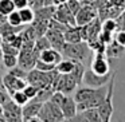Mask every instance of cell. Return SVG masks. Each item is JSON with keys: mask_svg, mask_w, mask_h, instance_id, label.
I'll list each match as a JSON object with an SVG mask.
<instances>
[{"mask_svg": "<svg viewBox=\"0 0 125 122\" xmlns=\"http://www.w3.org/2000/svg\"><path fill=\"white\" fill-rule=\"evenodd\" d=\"M114 40L122 47H125V30H117L114 32Z\"/></svg>", "mask_w": 125, "mask_h": 122, "instance_id": "8d00e7d4", "label": "cell"}, {"mask_svg": "<svg viewBox=\"0 0 125 122\" xmlns=\"http://www.w3.org/2000/svg\"><path fill=\"white\" fill-rule=\"evenodd\" d=\"M52 19L58 20V22L63 23L66 26H77L75 22V15L71 14V11L67 8L66 3L58 4L57 8H55V14L52 16Z\"/></svg>", "mask_w": 125, "mask_h": 122, "instance_id": "30bf717a", "label": "cell"}, {"mask_svg": "<svg viewBox=\"0 0 125 122\" xmlns=\"http://www.w3.org/2000/svg\"><path fill=\"white\" fill-rule=\"evenodd\" d=\"M1 63L4 65L6 68H12L18 65V55H10V54H3L1 58Z\"/></svg>", "mask_w": 125, "mask_h": 122, "instance_id": "484cf974", "label": "cell"}, {"mask_svg": "<svg viewBox=\"0 0 125 122\" xmlns=\"http://www.w3.org/2000/svg\"><path fill=\"white\" fill-rule=\"evenodd\" d=\"M10 98H11V95L8 94V91H7L6 89H0V105H3L6 101H8Z\"/></svg>", "mask_w": 125, "mask_h": 122, "instance_id": "74e56055", "label": "cell"}, {"mask_svg": "<svg viewBox=\"0 0 125 122\" xmlns=\"http://www.w3.org/2000/svg\"><path fill=\"white\" fill-rule=\"evenodd\" d=\"M19 11V15H20V19H22V23L23 24H31L32 20L35 19V12H34V8L31 7H24V8H20L18 9Z\"/></svg>", "mask_w": 125, "mask_h": 122, "instance_id": "603a6c76", "label": "cell"}, {"mask_svg": "<svg viewBox=\"0 0 125 122\" xmlns=\"http://www.w3.org/2000/svg\"><path fill=\"white\" fill-rule=\"evenodd\" d=\"M8 73L12 74V75H15V76H18V78H26V76H27V73H28V71L24 70L23 67H20L19 65H16L15 67L10 68Z\"/></svg>", "mask_w": 125, "mask_h": 122, "instance_id": "836d02e7", "label": "cell"}, {"mask_svg": "<svg viewBox=\"0 0 125 122\" xmlns=\"http://www.w3.org/2000/svg\"><path fill=\"white\" fill-rule=\"evenodd\" d=\"M35 68L42 70V71H51V70H54V68H55V66L54 65H49V63L43 62V60H41L38 58V60H36V63H35Z\"/></svg>", "mask_w": 125, "mask_h": 122, "instance_id": "e575fe53", "label": "cell"}, {"mask_svg": "<svg viewBox=\"0 0 125 122\" xmlns=\"http://www.w3.org/2000/svg\"><path fill=\"white\" fill-rule=\"evenodd\" d=\"M95 91H97V87H89V86H85V87H77V91H75V97H74V101L77 103H81V102H86V101H90L93 97L95 95Z\"/></svg>", "mask_w": 125, "mask_h": 122, "instance_id": "e0dca14e", "label": "cell"}, {"mask_svg": "<svg viewBox=\"0 0 125 122\" xmlns=\"http://www.w3.org/2000/svg\"><path fill=\"white\" fill-rule=\"evenodd\" d=\"M90 68L100 75H105V74L110 73V65H109L108 56L105 55V52H94V58L92 60Z\"/></svg>", "mask_w": 125, "mask_h": 122, "instance_id": "9c48e42d", "label": "cell"}, {"mask_svg": "<svg viewBox=\"0 0 125 122\" xmlns=\"http://www.w3.org/2000/svg\"><path fill=\"white\" fill-rule=\"evenodd\" d=\"M78 87L74 76L71 74H57V76L52 81V89L54 91H61L63 94H70Z\"/></svg>", "mask_w": 125, "mask_h": 122, "instance_id": "5b68a950", "label": "cell"}, {"mask_svg": "<svg viewBox=\"0 0 125 122\" xmlns=\"http://www.w3.org/2000/svg\"><path fill=\"white\" fill-rule=\"evenodd\" d=\"M38 118L39 121H63L65 117H63V113L59 106L49 99L42 103Z\"/></svg>", "mask_w": 125, "mask_h": 122, "instance_id": "277c9868", "label": "cell"}, {"mask_svg": "<svg viewBox=\"0 0 125 122\" xmlns=\"http://www.w3.org/2000/svg\"><path fill=\"white\" fill-rule=\"evenodd\" d=\"M116 23H117V30H125V7L122 8L121 14L116 18Z\"/></svg>", "mask_w": 125, "mask_h": 122, "instance_id": "d590c367", "label": "cell"}, {"mask_svg": "<svg viewBox=\"0 0 125 122\" xmlns=\"http://www.w3.org/2000/svg\"><path fill=\"white\" fill-rule=\"evenodd\" d=\"M3 83H4V87H6V90L8 91L10 95H12L18 90H23L27 86L26 78H18V76L12 75L10 73H7L3 76Z\"/></svg>", "mask_w": 125, "mask_h": 122, "instance_id": "8fae6325", "label": "cell"}, {"mask_svg": "<svg viewBox=\"0 0 125 122\" xmlns=\"http://www.w3.org/2000/svg\"><path fill=\"white\" fill-rule=\"evenodd\" d=\"M42 107V102L35 99H30L26 105L22 106V114H23V121H35L39 122L38 114Z\"/></svg>", "mask_w": 125, "mask_h": 122, "instance_id": "7c38bea8", "label": "cell"}, {"mask_svg": "<svg viewBox=\"0 0 125 122\" xmlns=\"http://www.w3.org/2000/svg\"><path fill=\"white\" fill-rule=\"evenodd\" d=\"M101 30L114 34V32L117 31V23H116V19H105V20H102V24H101Z\"/></svg>", "mask_w": 125, "mask_h": 122, "instance_id": "4316f807", "label": "cell"}, {"mask_svg": "<svg viewBox=\"0 0 125 122\" xmlns=\"http://www.w3.org/2000/svg\"><path fill=\"white\" fill-rule=\"evenodd\" d=\"M1 43H3V38H1V35H0V47H1Z\"/></svg>", "mask_w": 125, "mask_h": 122, "instance_id": "ee69618b", "label": "cell"}, {"mask_svg": "<svg viewBox=\"0 0 125 122\" xmlns=\"http://www.w3.org/2000/svg\"><path fill=\"white\" fill-rule=\"evenodd\" d=\"M11 98L18 103V105H20V106L26 105V103L30 101V99H28V97L24 94V91H23V90H18V91H15L14 94L11 95Z\"/></svg>", "mask_w": 125, "mask_h": 122, "instance_id": "83f0119b", "label": "cell"}, {"mask_svg": "<svg viewBox=\"0 0 125 122\" xmlns=\"http://www.w3.org/2000/svg\"><path fill=\"white\" fill-rule=\"evenodd\" d=\"M85 66L82 62H78V60H74V68L73 71H71V75L74 76V79H75V82L78 83V86H81L82 84V78H83V73H85Z\"/></svg>", "mask_w": 125, "mask_h": 122, "instance_id": "7402d4cb", "label": "cell"}, {"mask_svg": "<svg viewBox=\"0 0 125 122\" xmlns=\"http://www.w3.org/2000/svg\"><path fill=\"white\" fill-rule=\"evenodd\" d=\"M49 47H51V44H50L49 39H47L44 35L35 39V48L38 50L39 52L43 51V50H46V48H49Z\"/></svg>", "mask_w": 125, "mask_h": 122, "instance_id": "f1b7e54d", "label": "cell"}, {"mask_svg": "<svg viewBox=\"0 0 125 122\" xmlns=\"http://www.w3.org/2000/svg\"><path fill=\"white\" fill-rule=\"evenodd\" d=\"M55 8H57V6H55V4L38 7V8L34 9V12H35V18H41V19L50 20L52 16H54V14H55Z\"/></svg>", "mask_w": 125, "mask_h": 122, "instance_id": "ffe728a7", "label": "cell"}, {"mask_svg": "<svg viewBox=\"0 0 125 122\" xmlns=\"http://www.w3.org/2000/svg\"><path fill=\"white\" fill-rule=\"evenodd\" d=\"M0 122H6L4 115H3V106H1V105H0Z\"/></svg>", "mask_w": 125, "mask_h": 122, "instance_id": "ab89813d", "label": "cell"}, {"mask_svg": "<svg viewBox=\"0 0 125 122\" xmlns=\"http://www.w3.org/2000/svg\"><path fill=\"white\" fill-rule=\"evenodd\" d=\"M59 107L63 113L65 119H67V121H71L74 118V115L77 114V102L74 101V98L69 97L67 94L63 95V99L61 102Z\"/></svg>", "mask_w": 125, "mask_h": 122, "instance_id": "4fadbf2b", "label": "cell"}, {"mask_svg": "<svg viewBox=\"0 0 125 122\" xmlns=\"http://www.w3.org/2000/svg\"><path fill=\"white\" fill-rule=\"evenodd\" d=\"M82 1H83L85 4H94L97 0H82Z\"/></svg>", "mask_w": 125, "mask_h": 122, "instance_id": "b9f144b4", "label": "cell"}, {"mask_svg": "<svg viewBox=\"0 0 125 122\" xmlns=\"http://www.w3.org/2000/svg\"><path fill=\"white\" fill-rule=\"evenodd\" d=\"M31 27H32L34 31H35L36 38H39V36H43L44 34H46V31L49 30V20L41 19V18H35V19L32 20V24H31Z\"/></svg>", "mask_w": 125, "mask_h": 122, "instance_id": "44dd1931", "label": "cell"}, {"mask_svg": "<svg viewBox=\"0 0 125 122\" xmlns=\"http://www.w3.org/2000/svg\"><path fill=\"white\" fill-rule=\"evenodd\" d=\"M74 121H89V122H101V117L98 113V107H90L85 110L77 111L74 115ZM71 119V121H73Z\"/></svg>", "mask_w": 125, "mask_h": 122, "instance_id": "9a60e30c", "label": "cell"}, {"mask_svg": "<svg viewBox=\"0 0 125 122\" xmlns=\"http://www.w3.org/2000/svg\"><path fill=\"white\" fill-rule=\"evenodd\" d=\"M15 4V8L20 9V8H24V7H28V0H12Z\"/></svg>", "mask_w": 125, "mask_h": 122, "instance_id": "f35d334b", "label": "cell"}, {"mask_svg": "<svg viewBox=\"0 0 125 122\" xmlns=\"http://www.w3.org/2000/svg\"><path fill=\"white\" fill-rule=\"evenodd\" d=\"M125 52V47H122L121 44H118L116 40H112L109 44H106L105 47V55L110 59H117V58H121Z\"/></svg>", "mask_w": 125, "mask_h": 122, "instance_id": "d6986e66", "label": "cell"}, {"mask_svg": "<svg viewBox=\"0 0 125 122\" xmlns=\"http://www.w3.org/2000/svg\"><path fill=\"white\" fill-rule=\"evenodd\" d=\"M44 36L49 39V42H50V44H51L52 48L58 50V51L61 52L63 44H65V36H63V32H62V31L57 30V28L49 27V30L46 31Z\"/></svg>", "mask_w": 125, "mask_h": 122, "instance_id": "5bb4252c", "label": "cell"}, {"mask_svg": "<svg viewBox=\"0 0 125 122\" xmlns=\"http://www.w3.org/2000/svg\"><path fill=\"white\" fill-rule=\"evenodd\" d=\"M1 58H3V51H1V47H0V62H1Z\"/></svg>", "mask_w": 125, "mask_h": 122, "instance_id": "7bdbcfd3", "label": "cell"}, {"mask_svg": "<svg viewBox=\"0 0 125 122\" xmlns=\"http://www.w3.org/2000/svg\"><path fill=\"white\" fill-rule=\"evenodd\" d=\"M7 22H8L10 24H12V26H20V24H23L18 9H15V11H12L10 15H7Z\"/></svg>", "mask_w": 125, "mask_h": 122, "instance_id": "4dcf8cb0", "label": "cell"}, {"mask_svg": "<svg viewBox=\"0 0 125 122\" xmlns=\"http://www.w3.org/2000/svg\"><path fill=\"white\" fill-rule=\"evenodd\" d=\"M98 11L93 4H82L79 11L75 15V22L77 26H85L90 23L95 16H98Z\"/></svg>", "mask_w": 125, "mask_h": 122, "instance_id": "ba28073f", "label": "cell"}, {"mask_svg": "<svg viewBox=\"0 0 125 122\" xmlns=\"http://www.w3.org/2000/svg\"><path fill=\"white\" fill-rule=\"evenodd\" d=\"M61 54L63 58H67L71 60H78V62L83 63L85 59H87L90 55V47L87 44V42L82 40L78 43H69L65 42L62 50H61Z\"/></svg>", "mask_w": 125, "mask_h": 122, "instance_id": "6da1fadb", "label": "cell"}, {"mask_svg": "<svg viewBox=\"0 0 125 122\" xmlns=\"http://www.w3.org/2000/svg\"><path fill=\"white\" fill-rule=\"evenodd\" d=\"M73 68H74V60L67 59V58H65V59L62 58V60L55 66V70L59 74H70L73 71Z\"/></svg>", "mask_w": 125, "mask_h": 122, "instance_id": "cb8c5ba5", "label": "cell"}, {"mask_svg": "<svg viewBox=\"0 0 125 122\" xmlns=\"http://www.w3.org/2000/svg\"><path fill=\"white\" fill-rule=\"evenodd\" d=\"M62 58H63L62 54L58 50L52 48V47H49V48L41 51V55H39V59L41 60L49 63V65H54V66H57L62 60Z\"/></svg>", "mask_w": 125, "mask_h": 122, "instance_id": "2e32d148", "label": "cell"}, {"mask_svg": "<svg viewBox=\"0 0 125 122\" xmlns=\"http://www.w3.org/2000/svg\"><path fill=\"white\" fill-rule=\"evenodd\" d=\"M15 4L12 0H0V14L3 16L10 15L12 11H15Z\"/></svg>", "mask_w": 125, "mask_h": 122, "instance_id": "d4e9b609", "label": "cell"}, {"mask_svg": "<svg viewBox=\"0 0 125 122\" xmlns=\"http://www.w3.org/2000/svg\"><path fill=\"white\" fill-rule=\"evenodd\" d=\"M67 0H54V4L55 6H58V4H62V3H66Z\"/></svg>", "mask_w": 125, "mask_h": 122, "instance_id": "60d3db41", "label": "cell"}, {"mask_svg": "<svg viewBox=\"0 0 125 122\" xmlns=\"http://www.w3.org/2000/svg\"><path fill=\"white\" fill-rule=\"evenodd\" d=\"M57 74L58 71L55 68L51 71H42L34 67L31 70H28L26 81H27V83L34 84V86L39 87V89H44V87H49V86L52 87V81L57 76Z\"/></svg>", "mask_w": 125, "mask_h": 122, "instance_id": "7a4b0ae2", "label": "cell"}, {"mask_svg": "<svg viewBox=\"0 0 125 122\" xmlns=\"http://www.w3.org/2000/svg\"><path fill=\"white\" fill-rule=\"evenodd\" d=\"M39 87H36V86H34V84H30V83H27V86L23 89V91H24V94L28 97V99H32V98H35L36 97V94H38V91H39Z\"/></svg>", "mask_w": 125, "mask_h": 122, "instance_id": "d6a6232c", "label": "cell"}, {"mask_svg": "<svg viewBox=\"0 0 125 122\" xmlns=\"http://www.w3.org/2000/svg\"><path fill=\"white\" fill-rule=\"evenodd\" d=\"M65 42L69 43H78L82 42V35H81V27L79 26H67L63 32Z\"/></svg>", "mask_w": 125, "mask_h": 122, "instance_id": "ac0fdd59", "label": "cell"}, {"mask_svg": "<svg viewBox=\"0 0 125 122\" xmlns=\"http://www.w3.org/2000/svg\"><path fill=\"white\" fill-rule=\"evenodd\" d=\"M3 115L6 121H14L19 122L23 121V114H22V106L18 105L14 99L10 98L8 101L3 103Z\"/></svg>", "mask_w": 125, "mask_h": 122, "instance_id": "8992f818", "label": "cell"}, {"mask_svg": "<svg viewBox=\"0 0 125 122\" xmlns=\"http://www.w3.org/2000/svg\"><path fill=\"white\" fill-rule=\"evenodd\" d=\"M67 8L71 11V14L77 15V12L79 11V8L82 7V0H67L66 1Z\"/></svg>", "mask_w": 125, "mask_h": 122, "instance_id": "1f68e13d", "label": "cell"}, {"mask_svg": "<svg viewBox=\"0 0 125 122\" xmlns=\"http://www.w3.org/2000/svg\"><path fill=\"white\" fill-rule=\"evenodd\" d=\"M114 76H116V73H112V76L109 79L108 84V90H106V95L104 98L102 103L98 106V113H100L101 117V122H109L112 119V115H113V91H114Z\"/></svg>", "mask_w": 125, "mask_h": 122, "instance_id": "3957f363", "label": "cell"}, {"mask_svg": "<svg viewBox=\"0 0 125 122\" xmlns=\"http://www.w3.org/2000/svg\"><path fill=\"white\" fill-rule=\"evenodd\" d=\"M19 50L18 47L12 46L11 43H8V42H3L1 43V51H3V54H10V55H19Z\"/></svg>", "mask_w": 125, "mask_h": 122, "instance_id": "f546056e", "label": "cell"}, {"mask_svg": "<svg viewBox=\"0 0 125 122\" xmlns=\"http://www.w3.org/2000/svg\"><path fill=\"white\" fill-rule=\"evenodd\" d=\"M110 76H112V73L105 74V75H100V74H95L92 68H89V70H85L82 83L89 87H100L108 83Z\"/></svg>", "mask_w": 125, "mask_h": 122, "instance_id": "52a82bcc", "label": "cell"}]
</instances>
